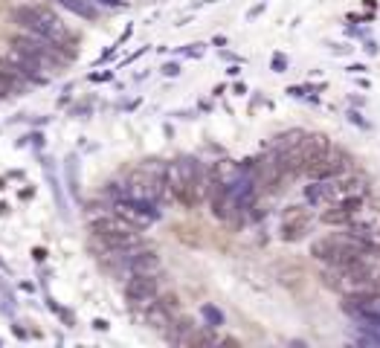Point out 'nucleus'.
Here are the masks:
<instances>
[{"label":"nucleus","instance_id":"1","mask_svg":"<svg viewBox=\"0 0 380 348\" xmlns=\"http://www.w3.org/2000/svg\"><path fill=\"white\" fill-rule=\"evenodd\" d=\"M12 21H15L21 29L35 32V35H41V38H47V41L58 44V47H64L67 38H70L67 24H64L50 6H32V4L15 6V9H12Z\"/></svg>","mask_w":380,"mask_h":348},{"label":"nucleus","instance_id":"2","mask_svg":"<svg viewBox=\"0 0 380 348\" xmlns=\"http://www.w3.org/2000/svg\"><path fill=\"white\" fill-rule=\"evenodd\" d=\"M12 47H18V50L29 53L32 58H38L41 64H44V70H58V67H64L67 58H73V56L64 53V47H58V44L41 38L35 32H26V29L12 38Z\"/></svg>","mask_w":380,"mask_h":348},{"label":"nucleus","instance_id":"3","mask_svg":"<svg viewBox=\"0 0 380 348\" xmlns=\"http://www.w3.org/2000/svg\"><path fill=\"white\" fill-rule=\"evenodd\" d=\"M113 212H119L122 218H128V221L140 230L151 227L154 221H160V209L151 203V200H137V198H119L113 203Z\"/></svg>","mask_w":380,"mask_h":348},{"label":"nucleus","instance_id":"4","mask_svg":"<svg viewBox=\"0 0 380 348\" xmlns=\"http://www.w3.org/2000/svg\"><path fill=\"white\" fill-rule=\"evenodd\" d=\"M299 154H302V163H305V174H311L328 154H331V140L325 134H305V140L299 143Z\"/></svg>","mask_w":380,"mask_h":348},{"label":"nucleus","instance_id":"5","mask_svg":"<svg viewBox=\"0 0 380 348\" xmlns=\"http://www.w3.org/2000/svg\"><path fill=\"white\" fill-rule=\"evenodd\" d=\"M340 195H343V189H340V180L337 178H317V180H311V186H305V200L311 206L337 203Z\"/></svg>","mask_w":380,"mask_h":348},{"label":"nucleus","instance_id":"6","mask_svg":"<svg viewBox=\"0 0 380 348\" xmlns=\"http://www.w3.org/2000/svg\"><path fill=\"white\" fill-rule=\"evenodd\" d=\"M157 296V279L154 276H143V273H134L125 285V299L131 304H148L151 299Z\"/></svg>","mask_w":380,"mask_h":348},{"label":"nucleus","instance_id":"7","mask_svg":"<svg viewBox=\"0 0 380 348\" xmlns=\"http://www.w3.org/2000/svg\"><path fill=\"white\" fill-rule=\"evenodd\" d=\"M163 270V261L154 250H131L128 252V273H143V276H157Z\"/></svg>","mask_w":380,"mask_h":348},{"label":"nucleus","instance_id":"8","mask_svg":"<svg viewBox=\"0 0 380 348\" xmlns=\"http://www.w3.org/2000/svg\"><path fill=\"white\" fill-rule=\"evenodd\" d=\"M311 224H314V218L305 215V212H290L284 218V224H282V241H302L308 232H311Z\"/></svg>","mask_w":380,"mask_h":348},{"label":"nucleus","instance_id":"9","mask_svg":"<svg viewBox=\"0 0 380 348\" xmlns=\"http://www.w3.org/2000/svg\"><path fill=\"white\" fill-rule=\"evenodd\" d=\"M247 174V168L241 165V163H232V160H221V163H215V168L209 171V178L212 180H218L221 186H235L241 178Z\"/></svg>","mask_w":380,"mask_h":348},{"label":"nucleus","instance_id":"10","mask_svg":"<svg viewBox=\"0 0 380 348\" xmlns=\"http://www.w3.org/2000/svg\"><path fill=\"white\" fill-rule=\"evenodd\" d=\"M145 325H151L154 331H168V328H172V308L151 299L145 304Z\"/></svg>","mask_w":380,"mask_h":348},{"label":"nucleus","instance_id":"11","mask_svg":"<svg viewBox=\"0 0 380 348\" xmlns=\"http://www.w3.org/2000/svg\"><path fill=\"white\" fill-rule=\"evenodd\" d=\"M58 6H64L67 12H73L76 18H81V21H99L102 18V12H99V6H96V0H56Z\"/></svg>","mask_w":380,"mask_h":348},{"label":"nucleus","instance_id":"12","mask_svg":"<svg viewBox=\"0 0 380 348\" xmlns=\"http://www.w3.org/2000/svg\"><path fill=\"white\" fill-rule=\"evenodd\" d=\"M354 221H357V215L349 212V209L340 206V203H331V209L322 212V224H325V227H351Z\"/></svg>","mask_w":380,"mask_h":348},{"label":"nucleus","instance_id":"13","mask_svg":"<svg viewBox=\"0 0 380 348\" xmlns=\"http://www.w3.org/2000/svg\"><path fill=\"white\" fill-rule=\"evenodd\" d=\"M349 232L351 235H357L366 247H369V252H380V227H374V224H351L349 227Z\"/></svg>","mask_w":380,"mask_h":348},{"label":"nucleus","instance_id":"14","mask_svg":"<svg viewBox=\"0 0 380 348\" xmlns=\"http://www.w3.org/2000/svg\"><path fill=\"white\" fill-rule=\"evenodd\" d=\"M305 134H308V130H302V128H290V130H284V134L276 137L273 151H287V148H293V145H299V143L305 140Z\"/></svg>","mask_w":380,"mask_h":348},{"label":"nucleus","instance_id":"15","mask_svg":"<svg viewBox=\"0 0 380 348\" xmlns=\"http://www.w3.org/2000/svg\"><path fill=\"white\" fill-rule=\"evenodd\" d=\"M200 314H203V319H206V328H221V325H224V314L215 308V304H203Z\"/></svg>","mask_w":380,"mask_h":348},{"label":"nucleus","instance_id":"16","mask_svg":"<svg viewBox=\"0 0 380 348\" xmlns=\"http://www.w3.org/2000/svg\"><path fill=\"white\" fill-rule=\"evenodd\" d=\"M67 171H70V189H73V195L78 198V165H76V157L67 160Z\"/></svg>","mask_w":380,"mask_h":348},{"label":"nucleus","instance_id":"17","mask_svg":"<svg viewBox=\"0 0 380 348\" xmlns=\"http://www.w3.org/2000/svg\"><path fill=\"white\" fill-rule=\"evenodd\" d=\"M270 67H273V73H284L287 70V56L284 53H276L273 61H270Z\"/></svg>","mask_w":380,"mask_h":348},{"label":"nucleus","instance_id":"18","mask_svg":"<svg viewBox=\"0 0 380 348\" xmlns=\"http://www.w3.org/2000/svg\"><path fill=\"white\" fill-rule=\"evenodd\" d=\"M160 73L168 76V78H175V76H180V64H178V61H168V64L160 67Z\"/></svg>","mask_w":380,"mask_h":348},{"label":"nucleus","instance_id":"19","mask_svg":"<svg viewBox=\"0 0 380 348\" xmlns=\"http://www.w3.org/2000/svg\"><path fill=\"white\" fill-rule=\"evenodd\" d=\"M363 293H371V296H380V273H374L371 276V282L366 285V290Z\"/></svg>","mask_w":380,"mask_h":348},{"label":"nucleus","instance_id":"20","mask_svg":"<svg viewBox=\"0 0 380 348\" xmlns=\"http://www.w3.org/2000/svg\"><path fill=\"white\" fill-rule=\"evenodd\" d=\"M99 6H105V9H125L128 4H122V0H96Z\"/></svg>","mask_w":380,"mask_h":348},{"label":"nucleus","instance_id":"21","mask_svg":"<svg viewBox=\"0 0 380 348\" xmlns=\"http://www.w3.org/2000/svg\"><path fill=\"white\" fill-rule=\"evenodd\" d=\"M349 122H351V125H360V128H369V122H366L357 111H349Z\"/></svg>","mask_w":380,"mask_h":348},{"label":"nucleus","instance_id":"22","mask_svg":"<svg viewBox=\"0 0 380 348\" xmlns=\"http://www.w3.org/2000/svg\"><path fill=\"white\" fill-rule=\"evenodd\" d=\"M186 56H192V58H200L203 56V44H192V47L189 50H183Z\"/></svg>","mask_w":380,"mask_h":348},{"label":"nucleus","instance_id":"23","mask_svg":"<svg viewBox=\"0 0 380 348\" xmlns=\"http://www.w3.org/2000/svg\"><path fill=\"white\" fill-rule=\"evenodd\" d=\"M331 53H334V56H349V53H351V47H346V44H334Z\"/></svg>","mask_w":380,"mask_h":348},{"label":"nucleus","instance_id":"24","mask_svg":"<svg viewBox=\"0 0 380 348\" xmlns=\"http://www.w3.org/2000/svg\"><path fill=\"white\" fill-rule=\"evenodd\" d=\"M363 50H366L369 56H377V44H374V41H366V47H363Z\"/></svg>","mask_w":380,"mask_h":348},{"label":"nucleus","instance_id":"25","mask_svg":"<svg viewBox=\"0 0 380 348\" xmlns=\"http://www.w3.org/2000/svg\"><path fill=\"white\" fill-rule=\"evenodd\" d=\"M32 255H35V261H44V258H47V250H41V247H35V250H32Z\"/></svg>","mask_w":380,"mask_h":348},{"label":"nucleus","instance_id":"26","mask_svg":"<svg viewBox=\"0 0 380 348\" xmlns=\"http://www.w3.org/2000/svg\"><path fill=\"white\" fill-rule=\"evenodd\" d=\"M111 76H113V73H93V76H91V81H108Z\"/></svg>","mask_w":380,"mask_h":348},{"label":"nucleus","instance_id":"27","mask_svg":"<svg viewBox=\"0 0 380 348\" xmlns=\"http://www.w3.org/2000/svg\"><path fill=\"white\" fill-rule=\"evenodd\" d=\"M93 328H96V331H108V322H105V319H93Z\"/></svg>","mask_w":380,"mask_h":348},{"label":"nucleus","instance_id":"28","mask_svg":"<svg viewBox=\"0 0 380 348\" xmlns=\"http://www.w3.org/2000/svg\"><path fill=\"white\" fill-rule=\"evenodd\" d=\"M349 73H366V64H354V67H349Z\"/></svg>","mask_w":380,"mask_h":348},{"label":"nucleus","instance_id":"29","mask_svg":"<svg viewBox=\"0 0 380 348\" xmlns=\"http://www.w3.org/2000/svg\"><path fill=\"white\" fill-rule=\"evenodd\" d=\"M12 331H15V337H26V331L21 325H12Z\"/></svg>","mask_w":380,"mask_h":348},{"label":"nucleus","instance_id":"30","mask_svg":"<svg viewBox=\"0 0 380 348\" xmlns=\"http://www.w3.org/2000/svg\"><path fill=\"white\" fill-rule=\"evenodd\" d=\"M4 186H6V183H4V180H0V189H4Z\"/></svg>","mask_w":380,"mask_h":348},{"label":"nucleus","instance_id":"31","mask_svg":"<svg viewBox=\"0 0 380 348\" xmlns=\"http://www.w3.org/2000/svg\"><path fill=\"white\" fill-rule=\"evenodd\" d=\"M122 4H128V0H122Z\"/></svg>","mask_w":380,"mask_h":348}]
</instances>
